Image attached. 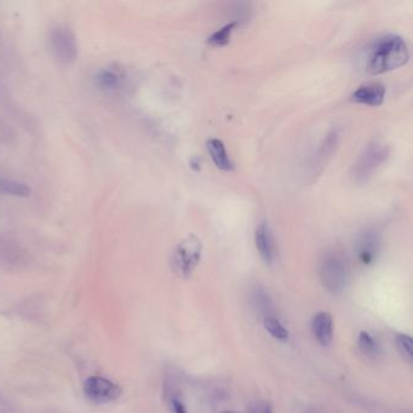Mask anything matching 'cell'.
Listing matches in <instances>:
<instances>
[{
    "mask_svg": "<svg viewBox=\"0 0 413 413\" xmlns=\"http://www.w3.org/2000/svg\"><path fill=\"white\" fill-rule=\"evenodd\" d=\"M408 48L400 35H387L374 40L365 59V68L369 74L387 73L407 64Z\"/></svg>",
    "mask_w": 413,
    "mask_h": 413,
    "instance_id": "1",
    "label": "cell"
},
{
    "mask_svg": "<svg viewBox=\"0 0 413 413\" xmlns=\"http://www.w3.org/2000/svg\"><path fill=\"white\" fill-rule=\"evenodd\" d=\"M321 282L332 295H340L349 284V267L342 253L329 251L322 257L319 267Z\"/></svg>",
    "mask_w": 413,
    "mask_h": 413,
    "instance_id": "2",
    "label": "cell"
},
{
    "mask_svg": "<svg viewBox=\"0 0 413 413\" xmlns=\"http://www.w3.org/2000/svg\"><path fill=\"white\" fill-rule=\"evenodd\" d=\"M389 156V148L379 142H374L365 148L351 169V177L356 183L371 180L384 165Z\"/></svg>",
    "mask_w": 413,
    "mask_h": 413,
    "instance_id": "3",
    "label": "cell"
},
{
    "mask_svg": "<svg viewBox=\"0 0 413 413\" xmlns=\"http://www.w3.org/2000/svg\"><path fill=\"white\" fill-rule=\"evenodd\" d=\"M203 255V244L195 235H188L176 248L172 256V266L176 273L188 277L198 267Z\"/></svg>",
    "mask_w": 413,
    "mask_h": 413,
    "instance_id": "4",
    "label": "cell"
},
{
    "mask_svg": "<svg viewBox=\"0 0 413 413\" xmlns=\"http://www.w3.org/2000/svg\"><path fill=\"white\" fill-rule=\"evenodd\" d=\"M83 392L89 401L98 405L114 403L122 395V388L119 384L102 376H90L85 379Z\"/></svg>",
    "mask_w": 413,
    "mask_h": 413,
    "instance_id": "5",
    "label": "cell"
},
{
    "mask_svg": "<svg viewBox=\"0 0 413 413\" xmlns=\"http://www.w3.org/2000/svg\"><path fill=\"white\" fill-rule=\"evenodd\" d=\"M50 43L56 57L64 64H72L78 56V45L72 30L67 26L55 27L50 33Z\"/></svg>",
    "mask_w": 413,
    "mask_h": 413,
    "instance_id": "6",
    "label": "cell"
},
{
    "mask_svg": "<svg viewBox=\"0 0 413 413\" xmlns=\"http://www.w3.org/2000/svg\"><path fill=\"white\" fill-rule=\"evenodd\" d=\"M382 248V234L378 229H365L360 233L355 243V253L358 256L359 262L362 266H372L380 253Z\"/></svg>",
    "mask_w": 413,
    "mask_h": 413,
    "instance_id": "7",
    "label": "cell"
},
{
    "mask_svg": "<svg viewBox=\"0 0 413 413\" xmlns=\"http://www.w3.org/2000/svg\"><path fill=\"white\" fill-rule=\"evenodd\" d=\"M255 243L263 262L267 266H273L277 259V246L269 224L266 222L258 224L255 232Z\"/></svg>",
    "mask_w": 413,
    "mask_h": 413,
    "instance_id": "8",
    "label": "cell"
},
{
    "mask_svg": "<svg viewBox=\"0 0 413 413\" xmlns=\"http://www.w3.org/2000/svg\"><path fill=\"white\" fill-rule=\"evenodd\" d=\"M385 98V88L380 83H367L361 85L359 89H356L351 100L355 103L369 106V107H378L383 103Z\"/></svg>",
    "mask_w": 413,
    "mask_h": 413,
    "instance_id": "9",
    "label": "cell"
},
{
    "mask_svg": "<svg viewBox=\"0 0 413 413\" xmlns=\"http://www.w3.org/2000/svg\"><path fill=\"white\" fill-rule=\"evenodd\" d=\"M311 329L313 333L315 336L316 340L321 345H329L333 338V321L332 316L326 313L320 311L315 314L311 321Z\"/></svg>",
    "mask_w": 413,
    "mask_h": 413,
    "instance_id": "10",
    "label": "cell"
},
{
    "mask_svg": "<svg viewBox=\"0 0 413 413\" xmlns=\"http://www.w3.org/2000/svg\"><path fill=\"white\" fill-rule=\"evenodd\" d=\"M208 152H209L210 156L214 161V165H216V167H219V170H233V161L228 156V152L226 149V146L221 140H219V138L209 140L208 141Z\"/></svg>",
    "mask_w": 413,
    "mask_h": 413,
    "instance_id": "11",
    "label": "cell"
},
{
    "mask_svg": "<svg viewBox=\"0 0 413 413\" xmlns=\"http://www.w3.org/2000/svg\"><path fill=\"white\" fill-rule=\"evenodd\" d=\"M253 301H255V306H257L258 311L262 313L263 319L277 316L274 302L262 287H257L253 292Z\"/></svg>",
    "mask_w": 413,
    "mask_h": 413,
    "instance_id": "12",
    "label": "cell"
},
{
    "mask_svg": "<svg viewBox=\"0 0 413 413\" xmlns=\"http://www.w3.org/2000/svg\"><path fill=\"white\" fill-rule=\"evenodd\" d=\"M32 190L28 185L19 181L0 178V194L11 195L17 198H28Z\"/></svg>",
    "mask_w": 413,
    "mask_h": 413,
    "instance_id": "13",
    "label": "cell"
},
{
    "mask_svg": "<svg viewBox=\"0 0 413 413\" xmlns=\"http://www.w3.org/2000/svg\"><path fill=\"white\" fill-rule=\"evenodd\" d=\"M263 324H264V329L275 340H280V342H286L288 340L290 333H288L286 327L282 325V321L279 320V318H277V316L264 318L263 319Z\"/></svg>",
    "mask_w": 413,
    "mask_h": 413,
    "instance_id": "14",
    "label": "cell"
},
{
    "mask_svg": "<svg viewBox=\"0 0 413 413\" xmlns=\"http://www.w3.org/2000/svg\"><path fill=\"white\" fill-rule=\"evenodd\" d=\"M237 26H238V22L237 21H232V22H229L227 25L223 26L222 28L216 30L214 33L210 35L209 40H208L209 44L212 45V46H217V48H221V46L228 44L230 37H232V33H233Z\"/></svg>",
    "mask_w": 413,
    "mask_h": 413,
    "instance_id": "15",
    "label": "cell"
},
{
    "mask_svg": "<svg viewBox=\"0 0 413 413\" xmlns=\"http://www.w3.org/2000/svg\"><path fill=\"white\" fill-rule=\"evenodd\" d=\"M358 345H359V349L362 351V354L369 356V358H374L380 353V348H379L377 340H374L369 332H365V331L360 332L359 337H358Z\"/></svg>",
    "mask_w": 413,
    "mask_h": 413,
    "instance_id": "16",
    "label": "cell"
},
{
    "mask_svg": "<svg viewBox=\"0 0 413 413\" xmlns=\"http://www.w3.org/2000/svg\"><path fill=\"white\" fill-rule=\"evenodd\" d=\"M95 82L101 89H116L120 83V75L113 69H102L98 72Z\"/></svg>",
    "mask_w": 413,
    "mask_h": 413,
    "instance_id": "17",
    "label": "cell"
},
{
    "mask_svg": "<svg viewBox=\"0 0 413 413\" xmlns=\"http://www.w3.org/2000/svg\"><path fill=\"white\" fill-rule=\"evenodd\" d=\"M396 342V347L400 351V354L403 355V359L412 362L413 359V340L411 337L405 333H398L395 338Z\"/></svg>",
    "mask_w": 413,
    "mask_h": 413,
    "instance_id": "18",
    "label": "cell"
},
{
    "mask_svg": "<svg viewBox=\"0 0 413 413\" xmlns=\"http://www.w3.org/2000/svg\"><path fill=\"white\" fill-rule=\"evenodd\" d=\"M165 394L167 396V403H169L172 413H188L185 403L177 394L174 393L171 389H167Z\"/></svg>",
    "mask_w": 413,
    "mask_h": 413,
    "instance_id": "19",
    "label": "cell"
},
{
    "mask_svg": "<svg viewBox=\"0 0 413 413\" xmlns=\"http://www.w3.org/2000/svg\"><path fill=\"white\" fill-rule=\"evenodd\" d=\"M251 413H274L273 412L272 405L269 403H259L253 407V412Z\"/></svg>",
    "mask_w": 413,
    "mask_h": 413,
    "instance_id": "20",
    "label": "cell"
},
{
    "mask_svg": "<svg viewBox=\"0 0 413 413\" xmlns=\"http://www.w3.org/2000/svg\"><path fill=\"white\" fill-rule=\"evenodd\" d=\"M304 413H325L324 411H320L319 408H311V410H308Z\"/></svg>",
    "mask_w": 413,
    "mask_h": 413,
    "instance_id": "21",
    "label": "cell"
},
{
    "mask_svg": "<svg viewBox=\"0 0 413 413\" xmlns=\"http://www.w3.org/2000/svg\"><path fill=\"white\" fill-rule=\"evenodd\" d=\"M221 413H237V412H234V411H223V412H221Z\"/></svg>",
    "mask_w": 413,
    "mask_h": 413,
    "instance_id": "22",
    "label": "cell"
}]
</instances>
